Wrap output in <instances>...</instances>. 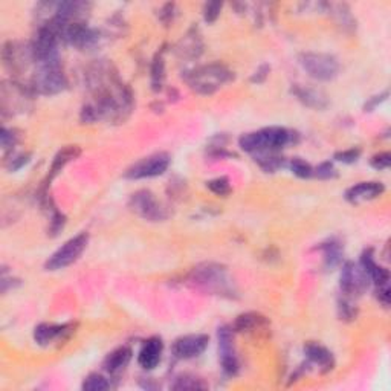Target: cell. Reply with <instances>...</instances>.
I'll return each instance as SVG.
<instances>
[{
    "label": "cell",
    "mask_w": 391,
    "mask_h": 391,
    "mask_svg": "<svg viewBox=\"0 0 391 391\" xmlns=\"http://www.w3.org/2000/svg\"><path fill=\"white\" fill-rule=\"evenodd\" d=\"M86 89L90 101L84 104L79 113L83 122L93 124L107 121L112 124L124 122L133 111V93L122 82L118 69L108 60H95L89 64L84 74Z\"/></svg>",
    "instance_id": "cell-1"
},
{
    "label": "cell",
    "mask_w": 391,
    "mask_h": 391,
    "mask_svg": "<svg viewBox=\"0 0 391 391\" xmlns=\"http://www.w3.org/2000/svg\"><path fill=\"white\" fill-rule=\"evenodd\" d=\"M190 283L200 291L211 295L228 296L233 298L236 296L234 281L225 266L217 263H204L196 266L190 272Z\"/></svg>",
    "instance_id": "cell-2"
},
{
    "label": "cell",
    "mask_w": 391,
    "mask_h": 391,
    "mask_svg": "<svg viewBox=\"0 0 391 391\" xmlns=\"http://www.w3.org/2000/svg\"><path fill=\"white\" fill-rule=\"evenodd\" d=\"M234 79L233 70L222 63H209L185 72V82L199 95H213Z\"/></svg>",
    "instance_id": "cell-3"
},
{
    "label": "cell",
    "mask_w": 391,
    "mask_h": 391,
    "mask_svg": "<svg viewBox=\"0 0 391 391\" xmlns=\"http://www.w3.org/2000/svg\"><path fill=\"white\" fill-rule=\"evenodd\" d=\"M296 135L285 127H266L258 132L246 133L238 140V146L248 153H267L278 151L294 142Z\"/></svg>",
    "instance_id": "cell-4"
},
{
    "label": "cell",
    "mask_w": 391,
    "mask_h": 391,
    "mask_svg": "<svg viewBox=\"0 0 391 391\" xmlns=\"http://www.w3.org/2000/svg\"><path fill=\"white\" fill-rule=\"evenodd\" d=\"M30 88L37 95H57L68 88V78L64 75L60 61L35 64V70L30 79Z\"/></svg>",
    "instance_id": "cell-5"
},
{
    "label": "cell",
    "mask_w": 391,
    "mask_h": 391,
    "mask_svg": "<svg viewBox=\"0 0 391 391\" xmlns=\"http://www.w3.org/2000/svg\"><path fill=\"white\" fill-rule=\"evenodd\" d=\"M32 95L30 84H23L19 79L3 82L0 88V106L3 117L23 115L32 107Z\"/></svg>",
    "instance_id": "cell-6"
},
{
    "label": "cell",
    "mask_w": 391,
    "mask_h": 391,
    "mask_svg": "<svg viewBox=\"0 0 391 391\" xmlns=\"http://www.w3.org/2000/svg\"><path fill=\"white\" fill-rule=\"evenodd\" d=\"M2 59L5 68L11 72L14 79L28 72L32 64H35L31 43H23L19 40H10L3 45Z\"/></svg>",
    "instance_id": "cell-7"
},
{
    "label": "cell",
    "mask_w": 391,
    "mask_h": 391,
    "mask_svg": "<svg viewBox=\"0 0 391 391\" xmlns=\"http://www.w3.org/2000/svg\"><path fill=\"white\" fill-rule=\"evenodd\" d=\"M301 68L318 82H330L339 72V61L330 54L304 53L300 55Z\"/></svg>",
    "instance_id": "cell-8"
},
{
    "label": "cell",
    "mask_w": 391,
    "mask_h": 391,
    "mask_svg": "<svg viewBox=\"0 0 391 391\" xmlns=\"http://www.w3.org/2000/svg\"><path fill=\"white\" fill-rule=\"evenodd\" d=\"M88 243H89V236L86 233L69 238L61 248L57 249L54 254L48 258V262L45 263V269L50 272L61 271L64 267L75 263L79 256L84 252V249L88 248Z\"/></svg>",
    "instance_id": "cell-9"
},
{
    "label": "cell",
    "mask_w": 391,
    "mask_h": 391,
    "mask_svg": "<svg viewBox=\"0 0 391 391\" xmlns=\"http://www.w3.org/2000/svg\"><path fill=\"white\" fill-rule=\"evenodd\" d=\"M128 208L141 219L149 222H164L169 217L166 208L149 190H140L130 196Z\"/></svg>",
    "instance_id": "cell-10"
},
{
    "label": "cell",
    "mask_w": 391,
    "mask_h": 391,
    "mask_svg": "<svg viewBox=\"0 0 391 391\" xmlns=\"http://www.w3.org/2000/svg\"><path fill=\"white\" fill-rule=\"evenodd\" d=\"M61 39L63 43L79 50H90L99 45L103 37H101L99 31L88 25V21H78V23L61 26Z\"/></svg>",
    "instance_id": "cell-11"
},
{
    "label": "cell",
    "mask_w": 391,
    "mask_h": 391,
    "mask_svg": "<svg viewBox=\"0 0 391 391\" xmlns=\"http://www.w3.org/2000/svg\"><path fill=\"white\" fill-rule=\"evenodd\" d=\"M171 162V158L169 153L159 151V153H153L147 158H142L141 161L135 162L130 169L126 171L127 179H150V178H158L162 176L164 173L169 170Z\"/></svg>",
    "instance_id": "cell-12"
},
{
    "label": "cell",
    "mask_w": 391,
    "mask_h": 391,
    "mask_svg": "<svg viewBox=\"0 0 391 391\" xmlns=\"http://www.w3.org/2000/svg\"><path fill=\"white\" fill-rule=\"evenodd\" d=\"M370 277L368 274L362 269V266L359 263L347 262L343 266L341 271V292L347 298H356L364 294L368 286H370Z\"/></svg>",
    "instance_id": "cell-13"
},
{
    "label": "cell",
    "mask_w": 391,
    "mask_h": 391,
    "mask_svg": "<svg viewBox=\"0 0 391 391\" xmlns=\"http://www.w3.org/2000/svg\"><path fill=\"white\" fill-rule=\"evenodd\" d=\"M217 338H219V353H220V364L222 370L228 376H236L240 370V362L236 352L234 344V330L233 327L223 325L217 332Z\"/></svg>",
    "instance_id": "cell-14"
},
{
    "label": "cell",
    "mask_w": 391,
    "mask_h": 391,
    "mask_svg": "<svg viewBox=\"0 0 391 391\" xmlns=\"http://www.w3.org/2000/svg\"><path fill=\"white\" fill-rule=\"evenodd\" d=\"M75 332V324H39L34 330V339L39 345H50L57 341H64Z\"/></svg>",
    "instance_id": "cell-15"
},
{
    "label": "cell",
    "mask_w": 391,
    "mask_h": 391,
    "mask_svg": "<svg viewBox=\"0 0 391 391\" xmlns=\"http://www.w3.org/2000/svg\"><path fill=\"white\" fill-rule=\"evenodd\" d=\"M209 338L207 335H187L178 338L173 344V354L178 359H193L207 350Z\"/></svg>",
    "instance_id": "cell-16"
},
{
    "label": "cell",
    "mask_w": 391,
    "mask_h": 391,
    "mask_svg": "<svg viewBox=\"0 0 391 391\" xmlns=\"http://www.w3.org/2000/svg\"><path fill=\"white\" fill-rule=\"evenodd\" d=\"M175 53L180 60L199 59L202 53H204V40H202V35L198 28L193 26L188 30L184 37L178 41Z\"/></svg>",
    "instance_id": "cell-17"
},
{
    "label": "cell",
    "mask_w": 391,
    "mask_h": 391,
    "mask_svg": "<svg viewBox=\"0 0 391 391\" xmlns=\"http://www.w3.org/2000/svg\"><path fill=\"white\" fill-rule=\"evenodd\" d=\"M162 352H164V343L161 338H150L144 343L142 349L137 354V362L144 368V370H153L159 365V362L162 359Z\"/></svg>",
    "instance_id": "cell-18"
},
{
    "label": "cell",
    "mask_w": 391,
    "mask_h": 391,
    "mask_svg": "<svg viewBox=\"0 0 391 391\" xmlns=\"http://www.w3.org/2000/svg\"><path fill=\"white\" fill-rule=\"evenodd\" d=\"M292 93L301 104L309 108H314V111H324V108H327L329 106V99L325 97V93L315 88H306V86L295 84L292 88Z\"/></svg>",
    "instance_id": "cell-19"
},
{
    "label": "cell",
    "mask_w": 391,
    "mask_h": 391,
    "mask_svg": "<svg viewBox=\"0 0 391 391\" xmlns=\"http://www.w3.org/2000/svg\"><path fill=\"white\" fill-rule=\"evenodd\" d=\"M383 191H385V187L381 182H359L345 191V199L352 204H361V202L379 198Z\"/></svg>",
    "instance_id": "cell-20"
},
{
    "label": "cell",
    "mask_w": 391,
    "mask_h": 391,
    "mask_svg": "<svg viewBox=\"0 0 391 391\" xmlns=\"http://www.w3.org/2000/svg\"><path fill=\"white\" fill-rule=\"evenodd\" d=\"M325 12H329V16L335 20V23L341 28V31L347 34H353L356 31V19L352 14L350 6L347 3H333L327 2L325 6Z\"/></svg>",
    "instance_id": "cell-21"
},
{
    "label": "cell",
    "mask_w": 391,
    "mask_h": 391,
    "mask_svg": "<svg viewBox=\"0 0 391 391\" xmlns=\"http://www.w3.org/2000/svg\"><path fill=\"white\" fill-rule=\"evenodd\" d=\"M132 349L130 347H118L117 350H113L112 353L107 354V358L104 359V370L111 376H118L126 370V367L128 365V362L132 361Z\"/></svg>",
    "instance_id": "cell-22"
},
{
    "label": "cell",
    "mask_w": 391,
    "mask_h": 391,
    "mask_svg": "<svg viewBox=\"0 0 391 391\" xmlns=\"http://www.w3.org/2000/svg\"><path fill=\"white\" fill-rule=\"evenodd\" d=\"M304 353H306L307 359L312 362V364L318 365L321 368V372H330L333 365H335V359H333V354L330 350L325 349L324 345L318 343H309L304 345Z\"/></svg>",
    "instance_id": "cell-23"
},
{
    "label": "cell",
    "mask_w": 391,
    "mask_h": 391,
    "mask_svg": "<svg viewBox=\"0 0 391 391\" xmlns=\"http://www.w3.org/2000/svg\"><path fill=\"white\" fill-rule=\"evenodd\" d=\"M267 324H269V323H267L266 316L260 315L257 312H248V314L238 315L236 318L233 330L240 332V333H251V332L265 329Z\"/></svg>",
    "instance_id": "cell-24"
},
{
    "label": "cell",
    "mask_w": 391,
    "mask_h": 391,
    "mask_svg": "<svg viewBox=\"0 0 391 391\" xmlns=\"http://www.w3.org/2000/svg\"><path fill=\"white\" fill-rule=\"evenodd\" d=\"M79 155H82V149L78 146H66L64 149H61L59 153L55 155L53 165H50L49 180H53L64 169V166H66L69 162L75 161Z\"/></svg>",
    "instance_id": "cell-25"
},
{
    "label": "cell",
    "mask_w": 391,
    "mask_h": 391,
    "mask_svg": "<svg viewBox=\"0 0 391 391\" xmlns=\"http://www.w3.org/2000/svg\"><path fill=\"white\" fill-rule=\"evenodd\" d=\"M324 252V266L327 271L335 269L343 262V246L336 240H329L321 246Z\"/></svg>",
    "instance_id": "cell-26"
},
{
    "label": "cell",
    "mask_w": 391,
    "mask_h": 391,
    "mask_svg": "<svg viewBox=\"0 0 391 391\" xmlns=\"http://www.w3.org/2000/svg\"><path fill=\"white\" fill-rule=\"evenodd\" d=\"M164 53L165 50H159V53L155 55L153 63H151V70H150V77H151V89L155 92H161L164 88L165 83V60H164Z\"/></svg>",
    "instance_id": "cell-27"
},
{
    "label": "cell",
    "mask_w": 391,
    "mask_h": 391,
    "mask_svg": "<svg viewBox=\"0 0 391 391\" xmlns=\"http://www.w3.org/2000/svg\"><path fill=\"white\" fill-rule=\"evenodd\" d=\"M256 162L260 165V169L266 173H275L286 165V159L277 155V151H267V153H257Z\"/></svg>",
    "instance_id": "cell-28"
},
{
    "label": "cell",
    "mask_w": 391,
    "mask_h": 391,
    "mask_svg": "<svg viewBox=\"0 0 391 391\" xmlns=\"http://www.w3.org/2000/svg\"><path fill=\"white\" fill-rule=\"evenodd\" d=\"M173 390H207L208 385L207 383L196 378V376H180V378L176 379V382L171 385Z\"/></svg>",
    "instance_id": "cell-29"
},
{
    "label": "cell",
    "mask_w": 391,
    "mask_h": 391,
    "mask_svg": "<svg viewBox=\"0 0 391 391\" xmlns=\"http://www.w3.org/2000/svg\"><path fill=\"white\" fill-rule=\"evenodd\" d=\"M82 388L84 391H103L111 388V382H108L104 376H101L98 373H92L84 379Z\"/></svg>",
    "instance_id": "cell-30"
},
{
    "label": "cell",
    "mask_w": 391,
    "mask_h": 391,
    "mask_svg": "<svg viewBox=\"0 0 391 391\" xmlns=\"http://www.w3.org/2000/svg\"><path fill=\"white\" fill-rule=\"evenodd\" d=\"M289 166H291L294 175L301 178V179H309V178L314 176L312 165L304 161V159H301V158H294L291 164H289Z\"/></svg>",
    "instance_id": "cell-31"
},
{
    "label": "cell",
    "mask_w": 391,
    "mask_h": 391,
    "mask_svg": "<svg viewBox=\"0 0 391 391\" xmlns=\"http://www.w3.org/2000/svg\"><path fill=\"white\" fill-rule=\"evenodd\" d=\"M31 161V155L30 153H16V151H11V155L5 159V166L10 171H17L20 169Z\"/></svg>",
    "instance_id": "cell-32"
},
{
    "label": "cell",
    "mask_w": 391,
    "mask_h": 391,
    "mask_svg": "<svg viewBox=\"0 0 391 391\" xmlns=\"http://www.w3.org/2000/svg\"><path fill=\"white\" fill-rule=\"evenodd\" d=\"M207 188L217 196H223V198L231 193V184L228 178H216L209 180V182H207Z\"/></svg>",
    "instance_id": "cell-33"
},
{
    "label": "cell",
    "mask_w": 391,
    "mask_h": 391,
    "mask_svg": "<svg viewBox=\"0 0 391 391\" xmlns=\"http://www.w3.org/2000/svg\"><path fill=\"white\" fill-rule=\"evenodd\" d=\"M0 140H2V147H3L5 151H12L14 147H16L17 142H19L17 130L3 127L2 133H0Z\"/></svg>",
    "instance_id": "cell-34"
},
{
    "label": "cell",
    "mask_w": 391,
    "mask_h": 391,
    "mask_svg": "<svg viewBox=\"0 0 391 391\" xmlns=\"http://www.w3.org/2000/svg\"><path fill=\"white\" fill-rule=\"evenodd\" d=\"M339 316H341V320H353V318H356V307L353 306V303L350 298H347V296H344V298L339 301Z\"/></svg>",
    "instance_id": "cell-35"
},
{
    "label": "cell",
    "mask_w": 391,
    "mask_h": 391,
    "mask_svg": "<svg viewBox=\"0 0 391 391\" xmlns=\"http://www.w3.org/2000/svg\"><path fill=\"white\" fill-rule=\"evenodd\" d=\"M222 6L223 5L219 3V2L205 3V6H204V19H205L207 23H214V21L219 19Z\"/></svg>",
    "instance_id": "cell-36"
},
{
    "label": "cell",
    "mask_w": 391,
    "mask_h": 391,
    "mask_svg": "<svg viewBox=\"0 0 391 391\" xmlns=\"http://www.w3.org/2000/svg\"><path fill=\"white\" fill-rule=\"evenodd\" d=\"M314 176L318 179H333L336 176V170L332 162H323L314 170Z\"/></svg>",
    "instance_id": "cell-37"
},
{
    "label": "cell",
    "mask_w": 391,
    "mask_h": 391,
    "mask_svg": "<svg viewBox=\"0 0 391 391\" xmlns=\"http://www.w3.org/2000/svg\"><path fill=\"white\" fill-rule=\"evenodd\" d=\"M158 17L165 26H169L176 17V5L175 3H165L161 8V11H159Z\"/></svg>",
    "instance_id": "cell-38"
},
{
    "label": "cell",
    "mask_w": 391,
    "mask_h": 391,
    "mask_svg": "<svg viewBox=\"0 0 391 391\" xmlns=\"http://www.w3.org/2000/svg\"><path fill=\"white\" fill-rule=\"evenodd\" d=\"M359 156H361L359 149H349V150L339 151V153L335 155V159L339 162H344V164H353V162L358 161Z\"/></svg>",
    "instance_id": "cell-39"
},
{
    "label": "cell",
    "mask_w": 391,
    "mask_h": 391,
    "mask_svg": "<svg viewBox=\"0 0 391 391\" xmlns=\"http://www.w3.org/2000/svg\"><path fill=\"white\" fill-rule=\"evenodd\" d=\"M391 162V155L390 153H379V155H374L372 158V165L374 166L376 170H387L390 166Z\"/></svg>",
    "instance_id": "cell-40"
},
{
    "label": "cell",
    "mask_w": 391,
    "mask_h": 391,
    "mask_svg": "<svg viewBox=\"0 0 391 391\" xmlns=\"http://www.w3.org/2000/svg\"><path fill=\"white\" fill-rule=\"evenodd\" d=\"M387 97H388V92L385 90V92H382L381 95H376V97L370 98V99H368V103L364 106V111L365 112H373L376 107H378L381 103H383V101L387 99Z\"/></svg>",
    "instance_id": "cell-41"
},
{
    "label": "cell",
    "mask_w": 391,
    "mask_h": 391,
    "mask_svg": "<svg viewBox=\"0 0 391 391\" xmlns=\"http://www.w3.org/2000/svg\"><path fill=\"white\" fill-rule=\"evenodd\" d=\"M269 72H271V68L267 66V64H262V66H260V68L256 70V74L251 77V82H252V83H257V84L263 83L265 79L267 78V75H269Z\"/></svg>",
    "instance_id": "cell-42"
},
{
    "label": "cell",
    "mask_w": 391,
    "mask_h": 391,
    "mask_svg": "<svg viewBox=\"0 0 391 391\" xmlns=\"http://www.w3.org/2000/svg\"><path fill=\"white\" fill-rule=\"evenodd\" d=\"M20 285V280L14 278V277H6V271L3 269V275H2V292L6 294L10 289L17 287Z\"/></svg>",
    "instance_id": "cell-43"
}]
</instances>
